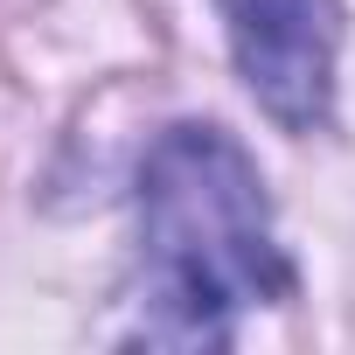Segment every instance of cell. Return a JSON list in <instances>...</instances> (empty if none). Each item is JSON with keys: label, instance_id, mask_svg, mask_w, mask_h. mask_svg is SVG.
Masks as SVG:
<instances>
[{"label": "cell", "instance_id": "1", "mask_svg": "<svg viewBox=\"0 0 355 355\" xmlns=\"http://www.w3.org/2000/svg\"><path fill=\"white\" fill-rule=\"evenodd\" d=\"M265 300H286V258L251 153L216 125H174L139 174L146 341H230L237 313Z\"/></svg>", "mask_w": 355, "mask_h": 355}, {"label": "cell", "instance_id": "2", "mask_svg": "<svg viewBox=\"0 0 355 355\" xmlns=\"http://www.w3.org/2000/svg\"><path fill=\"white\" fill-rule=\"evenodd\" d=\"M237 70L279 125H313L327 112V28L320 0H223Z\"/></svg>", "mask_w": 355, "mask_h": 355}]
</instances>
